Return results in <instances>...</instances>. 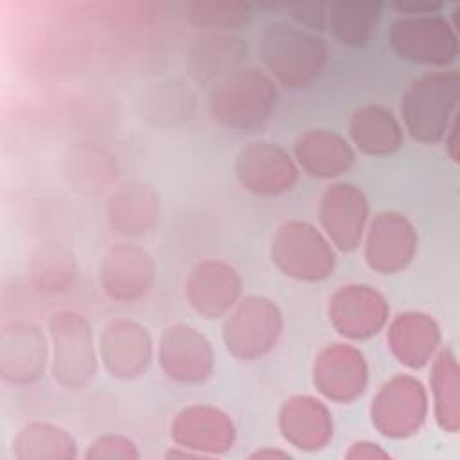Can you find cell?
<instances>
[{"mask_svg": "<svg viewBox=\"0 0 460 460\" xmlns=\"http://www.w3.org/2000/svg\"><path fill=\"white\" fill-rule=\"evenodd\" d=\"M320 230L336 248V252L356 250L370 221V205L361 187L338 181L329 185L318 203Z\"/></svg>", "mask_w": 460, "mask_h": 460, "instance_id": "obj_10", "label": "cell"}, {"mask_svg": "<svg viewBox=\"0 0 460 460\" xmlns=\"http://www.w3.org/2000/svg\"><path fill=\"white\" fill-rule=\"evenodd\" d=\"M386 329V343L392 356L411 370H420L440 350L442 332L437 320L422 311L395 314Z\"/></svg>", "mask_w": 460, "mask_h": 460, "instance_id": "obj_20", "label": "cell"}, {"mask_svg": "<svg viewBox=\"0 0 460 460\" xmlns=\"http://www.w3.org/2000/svg\"><path fill=\"white\" fill-rule=\"evenodd\" d=\"M363 257L370 270L381 275L404 271L419 246L415 225L397 210L377 212L363 235Z\"/></svg>", "mask_w": 460, "mask_h": 460, "instance_id": "obj_9", "label": "cell"}, {"mask_svg": "<svg viewBox=\"0 0 460 460\" xmlns=\"http://www.w3.org/2000/svg\"><path fill=\"white\" fill-rule=\"evenodd\" d=\"M171 438L174 446L208 458L226 455L235 444L237 431L223 410L212 404H189L174 415Z\"/></svg>", "mask_w": 460, "mask_h": 460, "instance_id": "obj_18", "label": "cell"}, {"mask_svg": "<svg viewBox=\"0 0 460 460\" xmlns=\"http://www.w3.org/2000/svg\"><path fill=\"white\" fill-rule=\"evenodd\" d=\"M394 11H397L399 14H433V13H440L444 9V2H395L390 5Z\"/></svg>", "mask_w": 460, "mask_h": 460, "instance_id": "obj_36", "label": "cell"}, {"mask_svg": "<svg viewBox=\"0 0 460 460\" xmlns=\"http://www.w3.org/2000/svg\"><path fill=\"white\" fill-rule=\"evenodd\" d=\"M86 458L90 460H137L140 458V453L137 449V444L124 437V435H101L97 437L88 451L84 453Z\"/></svg>", "mask_w": 460, "mask_h": 460, "instance_id": "obj_33", "label": "cell"}, {"mask_svg": "<svg viewBox=\"0 0 460 460\" xmlns=\"http://www.w3.org/2000/svg\"><path fill=\"white\" fill-rule=\"evenodd\" d=\"M97 349L104 370L122 381H131L146 374L155 354L149 331L131 318L106 322L99 332Z\"/></svg>", "mask_w": 460, "mask_h": 460, "instance_id": "obj_14", "label": "cell"}, {"mask_svg": "<svg viewBox=\"0 0 460 460\" xmlns=\"http://www.w3.org/2000/svg\"><path fill=\"white\" fill-rule=\"evenodd\" d=\"M246 52V41L235 32H201L187 49L185 68L196 84L212 86L241 66Z\"/></svg>", "mask_w": 460, "mask_h": 460, "instance_id": "obj_24", "label": "cell"}, {"mask_svg": "<svg viewBox=\"0 0 460 460\" xmlns=\"http://www.w3.org/2000/svg\"><path fill=\"white\" fill-rule=\"evenodd\" d=\"M460 72L438 68L415 77L399 102L404 133L420 144H438L458 117Z\"/></svg>", "mask_w": 460, "mask_h": 460, "instance_id": "obj_2", "label": "cell"}, {"mask_svg": "<svg viewBox=\"0 0 460 460\" xmlns=\"http://www.w3.org/2000/svg\"><path fill=\"white\" fill-rule=\"evenodd\" d=\"M293 160L298 171L313 178L332 180L354 165L356 149L343 135L325 128H313L296 137Z\"/></svg>", "mask_w": 460, "mask_h": 460, "instance_id": "obj_23", "label": "cell"}, {"mask_svg": "<svg viewBox=\"0 0 460 460\" xmlns=\"http://www.w3.org/2000/svg\"><path fill=\"white\" fill-rule=\"evenodd\" d=\"M196 93L181 79H165L149 84L138 101L142 119L156 126L185 122L196 113Z\"/></svg>", "mask_w": 460, "mask_h": 460, "instance_id": "obj_27", "label": "cell"}, {"mask_svg": "<svg viewBox=\"0 0 460 460\" xmlns=\"http://www.w3.org/2000/svg\"><path fill=\"white\" fill-rule=\"evenodd\" d=\"M293 455L289 451H284V449H271V447H262V449H257L253 453L248 455L250 460H288L291 458Z\"/></svg>", "mask_w": 460, "mask_h": 460, "instance_id": "obj_38", "label": "cell"}, {"mask_svg": "<svg viewBox=\"0 0 460 460\" xmlns=\"http://www.w3.org/2000/svg\"><path fill=\"white\" fill-rule=\"evenodd\" d=\"M77 262L74 252L58 241L41 243L31 257V282L43 293H63L74 286Z\"/></svg>", "mask_w": 460, "mask_h": 460, "instance_id": "obj_31", "label": "cell"}, {"mask_svg": "<svg viewBox=\"0 0 460 460\" xmlns=\"http://www.w3.org/2000/svg\"><path fill=\"white\" fill-rule=\"evenodd\" d=\"M446 142V151L451 158L453 164H458L460 160V144H458V117L453 120V124L449 126V131L444 137Z\"/></svg>", "mask_w": 460, "mask_h": 460, "instance_id": "obj_37", "label": "cell"}, {"mask_svg": "<svg viewBox=\"0 0 460 460\" xmlns=\"http://www.w3.org/2000/svg\"><path fill=\"white\" fill-rule=\"evenodd\" d=\"M428 411L426 386L411 374H397L385 381L370 404L372 424L386 438H408L419 433Z\"/></svg>", "mask_w": 460, "mask_h": 460, "instance_id": "obj_8", "label": "cell"}, {"mask_svg": "<svg viewBox=\"0 0 460 460\" xmlns=\"http://www.w3.org/2000/svg\"><path fill=\"white\" fill-rule=\"evenodd\" d=\"M271 262L286 277L300 282H320L336 268V248L325 234L309 221H284L270 244Z\"/></svg>", "mask_w": 460, "mask_h": 460, "instance_id": "obj_5", "label": "cell"}, {"mask_svg": "<svg viewBox=\"0 0 460 460\" xmlns=\"http://www.w3.org/2000/svg\"><path fill=\"white\" fill-rule=\"evenodd\" d=\"M234 172L239 185L255 196H280L298 181L293 156L277 142L255 140L241 147Z\"/></svg>", "mask_w": 460, "mask_h": 460, "instance_id": "obj_11", "label": "cell"}, {"mask_svg": "<svg viewBox=\"0 0 460 460\" xmlns=\"http://www.w3.org/2000/svg\"><path fill=\"white\" fill-rule=\"evenodd\" d=\"M253 11L246 2L194 0L185 4L187 22L201 32H235L252 22Z\"/></svg>", "mask_w": 460, "mask_h": 460, "instance_id": "obj_32", "label": "cell"}, {"mask_svg": "<svg viewBox=\"0 0 460 460\" xmlns=\"http://www.w3.org/2000/svg\"><path fill=\"white\" fill-rule=\"evenodd\" d=\"M429 388L433 417L446 433L460 429V368L451 349H440L431 361Z\"/></svg>", "mask_w": 460, "mask_h": 460, "instance_id": "obj_28", "label": "cell"}, {"mask_svg": "<svg viewBox=\"0 0 460 460\" xmlns=\"http://www.w3.org/2000/svg\"><path fill=\"white\" fill-rule=\"evenodd\" d=\"M349 460H376V458H390V453L385 451L379 444L370 440H356L350 444L349 451L345 453Z\"/></svg>", "mask_w": 460, "mask_h": 460, "instance_id": "obj_35", "label": "cell"}, {"mask_svg": "<svg viewBox=\"0 0 460 460\" xmlns=\"http://www.w3.org/2000/svg\"><path fill=\"white\" fill-rule=\"evenodd\" d=\"M162 372L176 383L196 385L214 372V349L208 338L189 323H171L162 331L158 343Z\"/></svg>", "mask_w": 460, "mask_h": 460, "instance_id": "obj_15", "label": "cell"}, {"mask_svg": "<svg viewBox=\"0 0 460 460\" xmlns=\"http://www.w3.org/2000/svg\"><path fill=\"white\" fill-rule=\"evenodd\" d=\"M284 13L291 18L293 25L302 27L311 32H323L325 31V2H304V4H286L280 5Z\"/></svg>", "mask_w": 460, "mask_h": 460, "instance_id": "obj_34", "label": "cell"}, {"mask_svg": "<svg viewBox=\"0 0 460 460\" xmlns=\"http://www.w3.org/2000/svg\"><path fill=\"white\" fill-rule=\"evenodd\" d=\"M313 385L327 401L340 404L356 401L368 385L365 354L347 341L323 347L313 363Z\"/></svg>", "mask_w": 460, "mask_h": 460, "instance_id": "obj_17", "label": "cell"}, {"mask_svg": "<svg viewBox=\"0 0 460 460\" xmlns=\"http://www.w3.org/2000/svg\"><path fill=\"white\" fill-rule=\"evenodd\" d=\"M383 7L379 2H329L325 29L345 47H365L376 34Z\"/></svg>", "mask_w": 460, "mask_h": 460, "instance_id": "obj_29", "label": "cell"}, {"mask_svg": "<svg viewBox=\"0 0 460 460\" xmlns=\"http://www.w3.org/2000/svg\"><path fill=\"white\" fill-rule=\"evenodd\" d=\"M162 216L158 190L146 181H126L115 187L106 201V217L111 230L122 237L149 234Z\"/></svg>", "mask_w": 460, "mask_h": 460, "instance_id": "obj_22", "label": "cell"}, {"mask_svg": "<svg viewBox=\"0 0 460 460\" xmlns=\"http://www.w3.org/2000/svg\"><path fill=\"white\" fill-rule=\"evenodd\" d=\"M50 361L49 334L31 320H13L0 334V376L13 385H32Z\"/></svg>", "mask_w": 460, "mask_h": 460, "instance_id": "obj_16", "label": "cell"}, {"mask_svg": "<svg viewBox=\"0 0 460 460\" xmlns=\"http://www.w3.org/2000/svg\"><path fill=\"white\" fill-rule=\"evenodd\" d=\"M243 279L239 271L223 259L199 261L185 279V298L203 318L216 320L241 300Z\"/></svg>", "mask_w": 460, "mask_h": 460, "instance_id": "obj_19", "label": "cell"}, {"mask_svg": "<svg viewBox=\"0 0 460 460\" xmlns=\"http://www.w3.org/2000/svg\"><path fill=\"white\" fill-rule=\"evenodd\" d=\"M63 178L81 194H99L110 189L119 176L117 158L97 142H75L63 156Z\"/></svg>", "mask_w": 460, "mask_h": 460, "instance_id": "obj_26", "label": "cell"}, {"mask_svg": "<svg viewBox=\"0 0 460 460\" xmlns=\"http://www.w3.org/2000/svg\"><path fill=\"white\" fill-rule=\"evenodd\" d=\"M284 329L280 307L268 296L248 295L225 316L223 341L239 361H255L275 349Z\"/></svg>", "mask_w": 460, "mask_h": 460, "instance_id": "obj_7", "label": "cell"}, {"mask_svg": "<svg viewBox=\"0 0 460 460\" xmlns=\"http://www.w3.org/2000/svg\"><path fill=\"white\" fill-rule=\"evenodd\" d=\"M13 453L18 460H70L77 456V444L65 428L32 420L13 438Z\"/></svg>", "mask_w": 460, "mask_h": 460, "instance_id": "obj_30", "label": "cell"}, {"mask_svg": "<svg viewBox=\"0 0 460 460\" xmlns=\"http://www.w3.org/2000/svg\"><path fill=\"white\" fill-rule=\"evenodd\" d=\"M390 49L404 61L447 68L460 50L458 32L440 13L399 14L388 29Z\"/></svg>", "mask_w": 460, "mask_h": 460, "instance_id": "obj_6", "label": "cell"}, {"mask_svg": "<svg viewBox=\"0 0 460 460\" xmlns=\"http://www.w3.org/2000/svg\"><path fill=\"white\" fill-rule=\"evenodd\" d=\"M156 262L153 255L131 243H119L106 250L99 264L102 293L120 304L137 302L153 289Z\"/></svg>", "mask_w": 460, "mask_h": 460, "instance_id": "obj_13", "label": "cell"}, {"mask_svg": "<svg viewBox=\"0 0 460 460\" xmlns=\"http://www.w3.org/2000/svg\"><path fill=\"white\" fill-rule=\"evenodd\" d=\"M279 429L288 444L314 453L323 449L334 433L332 413L327 404L307 394L286 399L279 410Z\"/></svg>", "mask_w": 460, "mask_h": 460, "instance_id": "obj_21", "label": "cell"}, {"mask_svg": "<svg viewBox=\"0 0 460 460\" xmlns=\"http://www.w3.org/2000/svg\"><path fill=\"white\" fill-rule=\"evenodd\" d=\"M349 142L363 155L388 156L402 147L404 128L392 110L368 102L352 111Z\"/></svg>", "mask_w": 460, "mask_h": 460, "instance_id": "obj_25", "label": "cell"}, {"mask_svg": "<svg viewBox=\"0 0 460 460\" xmlns=\"http://www.w3.org/2000/svg\"><path fill=\"white\" fill-rule=\"evenodd\" d=\"M279 88L262 68L241 65L216 81L208 92L212 119L232 131H255L275 113Z\"/></svg>", "mask_w": 460, "mask_h": 460, "instance_id": "obj_1", "label": "cell"}, {"mask_svg": "<svg viewBox=\"0 0 460 460\" xmlns=\"http://www.w3.org/2000/svg\"><path fill=\"white\" fill-rule=\"evenodd\" d=\"M259 50L268 74L289 90L307 88L327 66L329 47L325 40L289 22H273L264 27Z\"/></svg>", "mask_w": 460, "mask_h": 460, "instance_id": "obj_3", "label": "cell"}, {"mask_svg": "<svg viewBox=\"0 0 460 460\" xmlns=\"http://www.w3.org/2000/svg\"><path fill=\"white\" fill-rule=\"evenodd\" d=\"M47 334L52 379L66 390H81L90 385L101 359L88 318L72 309L56 311L49 320Z\"/></svg>", "mask_w": 460, "mask_h": 460, "instance_id": "obj_4", "label": "cell"}, {"mask_svg": "<svg viewBox=\"0 0 460 460\" xmlns=\"http://www.w3.org/2000/svg\"><path fill=\"white\" fill-rule=\"evenodd\" d=\"M327 316L340 336L361 341L386 327L390 305L385 295L368 284H345L331 295Z\"/></svg>", "mask_w": 460, "mask_h": 460, "instance_id": "obj_12", "label": "cell"}]
</instances>
